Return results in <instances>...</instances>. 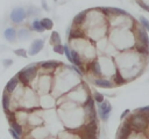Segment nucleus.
Masks as SVG:
<instances>
[{
    "label": "nucleus",
    "instance_id": "28",
    "mask_svg": "<svg viewBox=\"0 0 149 139\" xmlns=\"http://www.w3.org/2000/svg\"><path fill=\"white\" fill-rule=\"evenodd\" d=\"M16 76H17V79H19V81H20V83H22L23 86H28V85L30 83V80H29V79H28V78L22 73V71H20V72L17 73V75H16Z\"/></svg>",
    "mask_w": 149,
    "mask_h": 139
},
{
    "label": "nucleus",
    "instance_id": "13",
    "mask_svg": "<svg viewBox=\"0 0 149 139\" xmlns=\"http://www.w3.org/2000/svg\"><path fill=\"white\" fill-rule=\"evenodd\" d=\"M92 83L94 86L99 87V88H105V89H111V88L114 87V83H113L112 80H109L107 78H102V76H100V78H93L92 79Z\"/></svg>",
    "mask_w": 149,
    "mask_h": 139
},
{
    "label": "nucleus",
    "instance_id": "29",
    "mask_svg": "<svg viewBox=\"0 0 149 139\" xmlns=\"http://www.w3.org/2000/svg\"><path fill=\"white\" fill-rule=\"evenodd\" d=\"M10 127L19 134V136H22V133H23V129H22V125L21 124H19L16 120L15 122H12L10 123Z\"/></svg>",
    "mask_w": 149,
    "mask_h": 139
},
{
    "label": "nucleus",
    "instance_id": "21",
    "mask_svg": "<svg viewBox=\"0 0 149 139\" xmlns=\"http://www.w3.org/2000/svg\"><path fill=\"white\" fill-rule=\"evenodd\" d=\"M108 12H109V15L115 16V17H118V16H129V14L126 10H123L121 8H116V7H108Z\"/></svg>",
    "mask_w": 149,
    "mask_h": 139
},
{
    "label": "nucleus",
    "instance_id": "16",
    "mask_svg": "<svg viewBox=\"0 0 149 139\" xmlns=\"http://www.w3.org/2000/svg\"><path fill=\"white\" fill-rule=\"evenodd\" d=\"M88 10H90V9H86V10L79 12V13L73 17V27H81V25L86 22Z\"/></svg>",
    "mask_w": 149,
    "mask_h": 139
},
{
    "label": "nucleus",
    "instance_id": "14",
    "mask_svg": "<svg viewBox=\"0 0 149 139\" xmlns=\"http://www.w3.org/2000/svg\"><path fill=\"white\" fill-rule=\"evenodd\" d=\"M136 41H137L139 43H141L142 45L149 47V36H148L147 30L143 29L142 27H140V28L136 30Z\"/></svg>",
    "mask_w": 149,
    "mask_h": 139
},
{
    "label": "nucleus",
    "instance_id": "5",
    "mask_svg": "<svg viewBox=\"0 0 149 139\" xmlns=\"http://www.w3.org/2000/svg\"><path fill=\"white\" fill-rule=\"evenodd\" d=\"M94 100L92 97V94H90L87 96V98L85 100V102L81 104L83 105V110H84V114H85V118H86V122H98L97 119V110H95V105H94Z\"/></svg>",
    "mask_w": 149,
    "mask_h": 139
},
{
    "label": "nucleus",
    "instance_id": "33",
    "mask_svg": "<svg viewBox=\"0 0 149 139\" xmlns=\"http://www.w3.org/2000/svg\"><path fill=\"white\" fill-rule=\"evenodd\" d=\"M64 54L66 57V59L69 60V63L72 64V56H71V49L69 47V45H64Z\"/></svg>",
    "mask_w": 149,
    "mask_h": 139
},
{
    "label": "nucleus",
    "instance_id": "31",
    "mask_svg": "<svg viewBox=\"0 0 149 139\" xmlns=\"http://www.w3.org/2000/svg\"><path fill=\"white\" fill-rule=\"evenodd\" d=\"M139 21H140V24L143 29H146L147 31H149V20H147L144 16H140L139 17Z\"/></svg>",
    "mask_w": 149,
    "mask_h": 139
},
{
    "label": "nucleus",
    "instance_id": "26",
    "mask_svg": "<svg viewBox=\"0 0 149 139\" xmlns=\"http://www.w3.org/2000/svg\"><path fill=\"white\" fill-rule=\"evenodd\" d=\"M41 23H42V25H43V28H44L45 30H51L52 27H54V22H52L51 19H49V17H43V19L41 20Z\"/></svg>",
    "mask_w": 149,
    "mask_h": 139
},
{
    "label": "nucleus",
    "instance_id": "38",
    "mask_svg": "<svg viewBox=\"0 0 149 139\" xmlns=\"http://www.w3.org/2000/svg\"><path fill=\"white\" fill-rule=\"evenodd\" d=\"M36 14H38V10L36 9V8H30V9H28V12H27V15L28 16H31V15H36Z\"/></svg>",
    "mask_w": 149,
    "mask_h": 139
},
{
    "label": "nucleus",
    "instance_id": "9",
    "mask_svg": "<svg viewBox=\"0 0 149 139\" xmlns=\"http://www.w3.org/2000/svg\"><path fill=\"white\" fill-rule=\"evenodd\" d=\"M66 35L69 38V42H73L76 39L86 38L85 31L81 29V27H70L66 29Z\"/></svg>",
    "mask_w": 149,
    "mask_h": 139
},
{
    "label": "nucleus",
    "instance_id": "27",
    "mask_svg": "<svg viewBox=\"0 0 149 139\" xmlns=\"http://www.w3.org/2000/svg\"><path fill=\"white\" fill-rule=\"evenodd\" d=\"M29 36H30V31H29L27 28H21V29L17 31V37H19L20 39H27Z\"/></svg>",
    "mask_w": 149,
    "mask_h": 139
},
{
    "label": "nucleus",
    "instance_id": "6",
    "mask_svg": "<svg viewBox=\"0 0 149 139\" xmlns=\"http://www.w3.org/2000/svg\"><path fill=\"white\" fill-rule=\"evenodd\" d=\"M98 60L101 65L102 75H109L112 78L115 74V72L118 71V67L114 66V64L109 57H101V58H98Z\"/></svg>",
    "mask_w": 149,
    "mask_h": 139
},
{
    "label": "nucleus",
    "instance_id": "23",
    "mask_svg": "<svg viewBox=\"0 0 149 139\" xmlns=\"http://www.w3.org/2000/svg\"><path fill=\"white\" fill-rule=\"evenodd\" d=\"M31 30H34L36 32H43L45 29L43 28V25L41 23V20H34L33 23H31Z\"/></svg>",
    "mask_w": 149,
    "mask_h": 139
},
{
    "label": "nucleus",
    "instance_id": "25",
    "mask_svg": "<svg viewBox=\"0 0 149 139\" xmlns=\"http://www.w3.org/2000/svg\"><path fill=\"white\" fill-rule=\"evenodd\" d=\"M50 44L54 46L56 44H61V36L57 31H52L50 35Z\"/></svg>",
    "mask_w": 149,
    "mask_h": 139
},
{
    "label": "nucleus",
    "instance_id": "15",
    "mask_svg": "<svg viewBox=\"0 0 149 139\" xmlns=\"http://www.w3.org/2000/svg\"><path fill=\"white\" fill-rule=\"evenodd\" d=\"M133 49H134V51H135L137 54L141 56L142 59H144L146 61L148 60V58H149V47H148V46H144V45H142L141 43H139V42L136 41V43H135V45H134Z\"/></svg>",
    "mask_w": 149,
    "mask_h": 139
},
{
    "label": "nucleus",
    "instance_id": "17",
    "mask_svg": "<svg viewBox=\"0 0 149 139\" xmlns=\"http://www.w3.org/2000/svg\"><path fill=\"white\" fill-rule=\"evenodd\" d=\"M62 65L61 61H57V60H45V61H42L40 63V66L45 70V71H51L54 72L55 70H57L59 66Z\"/></svg>",
    "mask_w": 149,
    "mask_h": 139
},
{
    "label": "nucleus",
    "instance_id": "1",
    "mask_svg": "<svg viewBox=\"0 0 149 139\" xmlns=\"http://www.w3.org/2000/svg\"><path fill=\"white\" fill-rule=\"evenodd\" d=\"M115 60H116V65H118V71L123 75V78L127 81L134 80L136 76L141 75L142 71L140 70V65L142 61L147 63L135 51L132 53L123 51V53L118 56L115 58Z\"/></svg>",
    "mask_w": 149,
    "mask_h": 139
},
{
    "label": "nucleus",
    "instance_id": "11",
    "mask_svg": "<svg viewBox=\"0 0 149 139\" xmlns=\"http://www.w3.org/2000/svg\"><path fill=\"white\" fill-rule=\"evenodd\" d=\"M27 16V12L22 7H16L10 12V21L15 24H19L23 22V20Z\"/></svg>",
    "mask_w": 149,
    "mask_h": 139
},
{
    "label": "nucleus",
    "instance_id": "22",
    "mask_svg": "<svg viewBox=\"0 0 149 139\" xmlns=\"http://www.w3.org/2000/svg\"><path fill=\"white\" fill-rule=\"evenodd\" d=\"M3 36L8 42H14L16 36H17V32H16V30L14 28H7L5 30V32H3Z\"/></svg>",
    "mask_w": 149,
    "mask_h": 139
},
{
    "label": "nucleus",
    "instance_id": "30",
    "mask_svg": "<svg viewBox=\"0 0 149 139\" xmlns=\"http://www.w3.org/2000/svg\"><path fill=\"white\" fill-rule=\"evenodd\" d=\"M92 97H93V100H94V102L97 103V104H99V103H101L104 100H105V96L101 94V93H99V92H97V90H94L93 93H92Z\"/></svg>",
    "mask_w": 149,
    "mask_h": 139
},
{
    "label": "nucleus",
    "instance_id": "2",
    "mask_svg": "<svg viewBox=\"0 0 149 139\" xmlns=\"http://www.w3.org/2000/svg\"><path fill=\"white\" fill-rule=\"evenodd\" d=\"M130 124L133 132L136 133H146L149 130V116L142 112H130V115L126 118Z\"/></svg>",
    "mask_w": 149,
    "mask_h": 139
},
{
    "label": "nucleus",
    "instance_id": "8",
    "mask_svg": "<svg viewBox=\"0 0 149 139\" xmlns=\"http://www.w3.org/2000/svg\"><path fill=\"white\" fill-rule=\"evenodd\" d=\"M133 133V129L130 126V124L128 123L127 119L122 120L121 125L119 126L118 129V132H116V139H128Z\"/></svg>",
    "mask_w": 149,
    "mask_h": 139
},
{
    "label": "nucleus",
    "instance_id": "3",
    "mask_svg": "<svg viewBox=\"0 0 149 139\" xmlns=\"http://www.w3.org/2000/svg\"><path fill=\"white\" fill-rule=\"evenodd\" d=\"M80 139H98L99 125L98 122H86L77 130Z\"/></svg>",
    "mask_w": 149,
    "mask_h": 139
},
{
    "label": "nucleus",
    "instance_id": "12",
    "mask_svg": "<svg viewBox=\"0 0 149 139\" xmlns=\"http://www.w3.org/2000/svg\"><path fill=\"white\" fill-rule=\"evenodd\" d=\"M43 46H44V39H42V38L34 39L31 42V44H30L29 50H28V54L29 56H35V54L40 53L42 51Z\"/></svg>",
    "mask_w": 149,
    "mask_h": 139
},
{
    "label": "nucleus",
    "instance_id": "4",
    "mask_svg": "<svg viewBox=\"0 0 149 139\" xmlns=\"http://www.w3.org/2000/svg\"><path fill=\"white\" fill-rule=\"evenodd\" d=\"M90 94H91V93H88L87 86H86L85 83H81V82H80L77 87H74L73 89L70 90V93L68 94V97H70V100H71L72 102H74V103L83 104Z\"/></svg>",
    "mask_w": 149,
    "mask_h": 139
},
{
    "label": "nucleus",
    "instance_id": "19",
    "mask_svg": "<svg viewBox=\"0 0 149 139\" xmlns=\"http://www.w3.org/2000/svg\"><path fill=\"white\" fill-rule=\"evenodd\" d=\"M19 79H17V76H13V78H10L9 79V81L7 82V85H6V92L8 93V94H10V93H13L14 90H15V88L17 87V85H19Z\"/></svg>",
    "mask_w": 149,
    "mask_h": 139
},
{
    "label": "nucleus",
    "instance_id": "7",
    "mask_svg": "<svg viewBox=\"0 0 149 139\" xmlns=\"http://www.w3.org/2000/svg\"><path fill=\"white\" fill-rule=\"evenodd\" d=\"M98 116L102 122H107L111 114H112V104L109 101L104 100L101 103L98 104Z\"/></svg>",
    "mask_w": 149,
    "mask_h": 139
},
{
    "label": "nucleus",
    "instance_id": "36",
    "mask_svg": "<svg viewBox=\"0 0 149 139\" xmlns=\"http://www.w3.org/2000/svg\"><path fill=\"white\" fill-rule=\"evenodd\" d=\"M129 115H130V110H129V109H125V110L122 111V114L120 115V120H125Z\"/></svg>",
    "mask_w": 149,
    "mask_h": 139
},
{
    "label": "nucleus",
    "instance_id": "10",
    "mask_svg": "<svg viewBox=\"0 0 149 139\" xmlns=\"http://www.w3.org/2000/svg\"><path fill=\"white\" fill-rule=\"evenodd\" d=\"M86 71H90L91 74L95 78H100L102 75V72H101V65L98 60V58H94L92 60H90L87 64H86Z\"/></svg>",
    "mask_w": 149,
    "mask_h": 139
},
{
    "label": "nucleus",
    "instance_id": "41",
    "mask_svg": "<svg viewBox=\"0 0 149 139\" xmlns=\"http://www.w3.org/2000/svg\"><path fill=\"white\" fill-rule=\"evenodd\" d=\"M55 1H57V0H55Z\"/></svg>",
    "mask_w": 149,
    "mask_h": 139
},
{
    "label": "nucleus",
    "instance_id": "32",
    "mask_svg": "<svg viewBox=\"0 0 149 139\" xmlns=\"http://www.w3.org/2000/svg\"><path fill=\"white\" fill-rule=\"evenodd\" d=\"M52 50L54 52L58 53V54H64V45L61 43V44H56L52 46Z\"/></svg>",
    "mask_w": 149,
    "mask_h": 139
},
{
    "label": "nucleus",
    "instance_id": "24",
    "mask_svg": "<svg viewBox=\"0 0 149 139\" xmlns=\"http://www.w3.org/2000/svg\"><path fill=\"white\" fill-rule=\"evenodd\" d=\"M2 108L6 111V114L9 112V95L7 92L6 93L3 92V95H2Z\"/></svg>",
    "mask_w": 149,
    "mask_h": 139
},
{
    "label": "nucleus",
    "instance_id": "18",
    "mask_svg": "<svg viewBox=\"0 0 149 139\" xmlns=\"http://www.w3.org/2000/svg\"><path fill=\"white\" fill-rule=\"evenodd\" d=\"M22 71V73L31 81L35 76H36V74H37V64H30V65H28V66H26L23 70H21Z\"/></svg>",
    "mask_w": 149,
    "mask_h": 139
},
{
    "label": "nucleus",
    "instance_id": "37",
    "mask_svg": "<svg viewBox=\"0 0 149 139\" xmlns=\"http://www.w3.org/2000/svg\"><path fill=\"white\" fill-rule=\"evenodd\" d=\"M8 132H9V134L13 137V139H21V136H19V134H17V133L12 129V127H9V129H8Z\"/></svg>",
    "mask_w": 149,
    "mask_h": 139
},
{
    "label": "nucleus",
    "instance_id": "39",
    "mask_svg": "<svg viewBox=\"0 0 149 139\" xmlns=\"http://www.w3.org/2000/svg\"><path fill=\"white\" fill-rule=\"evenodd\" d=\"M2 63H3V65H5L6 67H8V66H10V65L13 64V60H12V59H5Z\"/></svg>",
    "mask_w": 149,
    "mask_h": 139
},
{
    "label": "nucleus",
    "instance_id": "20",
    "mask_svg": "<svg viewBox=\"0 0 149 139\" xmlns=\"http://www.w3.org/2000/svg\"><path fill=\"white\" fill-rule=\"evenodd\" d=\"M112 81H113L114 86H121V85H125V83H127V82H128L119 71H116V72H115V74L112 76Z\"/></svg>",
    "mask_w": 149,
    "mask_h": 139
},
{
    "label": "nucleus",
    "instance_id": "35",
    "mask_svg": "<svg viewBox=\"0 0 149 139\" xmlns=\"http://www.w3.org/2000/svg\"><path fill=\"white\" fill-rule=\"evenodd\" d=\"M134 111H137V112H142L144 115H148L149 116V105H144V107H140L137 109H135Z\"/></svg>",
    "mask_w": 149,
    "mask_h": 139
},
{
    "label": "nucleus",
    "instance_id": "40",
    "mask_svg": "<svg viewBox=\"0 0 149 139\" xmlns=\"http://www.w3.org/2000/svg\"><path fill=\"white\" fill-rule=\"evenodd\" d=\"M42 6H43V8H44L45 10H49V8H48V5L45 3V0H42Z\"/></svg>",
    "mask_w": 149,
    "mask_h": 139
},
{
    "label": "nucleus",
    "instance_id": "34",
    "mask_svg": "<svg viewBox=\"0 0 149 139\" xmlns=\"http://www.w3.org/2000/svg\"><path fill=\"white\" fill-rule=\"evenodd\" d=\"M14 53L16 56H19V57H23V58L28 57V52L24 49H16V50H14Z\"/></svg>",
    "mask_w": 149,
    "mask_h": 139
}]
</instances>
